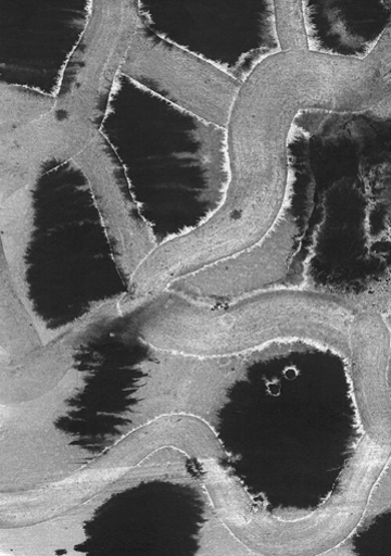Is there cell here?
Returning <instances> with one entry per match:
<instances>
[{"label":"cell","mask_w":391,"mask_h":556,"mask_svg":"<svg viewBox=\"0 0 391 556\" xmlns=\"http://www.w3.org/2000/svg\"><path fill=\"white\" fill-rule=\"evenodd\" d=\"M302 109L288 96L241 81L226 125L228 182L213 215L156 248L127 282L144 302L177 280L260 242L281 218L288 187V141Z\"/></svg>","instance_id":"6da1fadb"},{"label":"cell","mask_w":391,"mask_h":556,"mask_svg":"<svg viewBox=\"0 0 391 556\" xmlns=\"http://www.w3.org/2000/svg\"><path fill=\"white\" fill-rule=\"evenodd\" d=\"M355 299L304 289H268L217 304L165 290L138 308L128 331L148 348L200 357L244 355L302 343L346 363Z\"/></svg>","instance_id":"7a4b0ae2"},{"label":"cell","mask_w":391,"mask_h":556,"mask_svg":"<svg viewBox=\"0 0 391 556\" xmlns=\"http://www.w3.org/2000/svg\"><path fill=\"white\" fill-rule=\"evenodd\" d=\"M391 451L362 435L328 497L303 516L269 511L218 459H200L201 496L253 553L318 556L341 546L364 522Z\"/></svg>","instance_id":"3957f363"},{"label":"cell","mask_w":391,"mask_h":556,"mask_svg":"<svg viewBox=\"0 0 391 556\" xmlns=\"http://www.w3.org/2000/svg\"><path fill=\"white\" fill-rule=\"evenodd\" d=\"M252 365L245 354L200 357L149 348L148 358L130 367L140 374L127 389L133 403L121 413L108 414L124 421L111 440L175 415L197 417L217 429L231 390L247 380Z\"/></svg>","instance_id":"277c9868"},{"label":"cell","mask_w":391,"mask_h":556,"mask_svg":"<svg viewBox=\"0 0 391 556\" xmlns=\"http://www.w3.org/2000/svg\"><path fill=\"white\" fill-rule=\"evenodd\" d=\"M143 23L140 0H91L86 27L61 76L55 110L101 125Z\"/></svg>","instance_id":"5b68a950"},{"label":"cell","mask_w":391,"mask_h":556,"mask_svg":"<svg viewBox=\"0 0 391 556\" xmlns=\"http://www.w3.org/2000/svg\"><path fill=\"white\" fill-rule=\"evenodd\" d=\"M122 75L150 93L214 127L226 128L239 91L226 72L141 26Z\"/></svg>","instance_id":"8992f818"},{"label":"cell","mask_w":391,"mask_h":556,"mask_svg":"<svg viewBox=\"0 0 391 556\" xmlns=\"http://www.w3.org/2000/svg\"><path fill=\"white\" fill-rule=\"evenodd\" d=\"M188 456L173 447L157 451L127 477L86 504L68 513L36 523L0 528V556H52L60 551L77 552L88 540L87 525L113 496L146 482L165 481L187 485L194 476L189 471Z\"/></svg>","instance_id":"52a82bcc"},{"label":"cell","mask_w":391,"mask_h":556,"mask_svg":"<svg viewBox=\"0 0 391 556\" xmlns=\"http://www.w3.org/2000/svg\"><path fill=\"white\" fill-rule=\"evenodd\" d=\"M86 177L113 255L127 282L156 248L152 231L130 199L121 169L99 130L73 161Z\"/></svg>","instance_id":"ba28073f"},{"label":"cell","mask_w":391,"mask_h":556,"mask_svg":"<svg viewBox=\"0 0 391 556\" xmlns=\"http://www.w3.org/2000/svg\"><path fill=\"white\" fill-rule=\"evenodd\" d=\"M295 236L294 222L281 217L256 244L177 280L167 290L207 302L268 290L287 277Z\"/></svg>","instance_id":"9c48e42d"},{"label":"cell","mask_w":391,"mask_h":556,"mask_svg":"<svg viewBox=\"0 0 391 556\" xmlns=\"http://www.w3.org/2000/svg\"><path fill=\"white\" fill-rule=\"evenodd\" d=\"M101 125L56 110L0 135V198L34 189L52 163L73 162Z\"/></svg>","instance_id":"30bf717a"},{"label":"cell","mask_w":391,"mask_h":556,"mask_svg":"<svg viewBox=\"0 0 391 556\" xmlns=\"http://www.w3.org/2000/svg\"><path fill=\"white\" fill-rule=\"evenodd\" d=\"M124 317L123 295L110 299L62 327L56 338L21 363L0 368V404L31 401L55 389L77 367L86 343Z\"/></svg>","instance_id":"8fae6325"},{"label":"cell","mask_w":391,"mask_h":556,"mask_svg":"<svg viewBox=\"0 0 391 556\" xmlns=\"http://www.w3.org/2000/svg\"><path fill=\"white\" fill-rule=\"evenodd\" d=\"M83 435L56 425L0 431V492H25L63 481L100 454Z\"/></svg>","instance_id":"7c38bea8"},{"label":"cell","mask_w":391,"mask_h":556,"mask_svg":"<svg viewBox=\"0 0 391 556\" xmlns=\"http://www.w3.org/2000/svg\"><path fill=\"white\" fill-rule=\"evenodd\" d=\"M173 447L189 458H228L216 429L206 421L185 415L167 416L144 424L123 435L86 467L110 476L126 477L133 469L160 450Z\"/></svg>","instance_id":"4fadbf2b"},{"label":"cell","mask_w":391,"mask_h":556,"mask_svg":"<svg viewBox=\"0 0 391 556\" xmlns=\"http://www.w3.org/2000/svg\"><path fill=\"white\" fill-rule=\"evenodd\" d=\"M62 332L50 330L20 292L5 254L0 256V368L11 367Z\"/></svg>","instance_id":"5bb4252c"},{"label":"cell","mask_w":391,"mask_h":556,"mask_svg":"<svg viewBox=\"0 0 391 556\" xmlns=\"http://www.w3.org/2000/svg\"><path fill=\"white\" fill-rule=\"evenodd\" d=\"M93 370L74 368L52 391L31 401L0 404V431H18L56 425L79 407L73 402L86 390Z\"/></svg>","instance_id":"9a60e30c"},{"label":"cell","mask_w":391,"mask_h":556,"mask_svg":"<svg viewBox=\"0 0 391 556\" xmlns=\"http://www.w3.org/2000/svg\"><path fill=\"white\" fill-rule=\"evenodd\" d=\"M0 213L2 252L20 292L28 300L25 256L34 231L33 190H21L11 197L0 198Z\"/></svg>","instance_id":"2e32d148"},{"label":"cell","mask_w":391,"mask_h":556,"mask_svg":"<svg viewBox=\"0 0 391 556\" xmlns=\"http://www.w3.org/2000/svg\"><path fill=\"white\" fill-rule=\"evenodd\" d=\"M55 108V96L3 81L0 86V135L30 124Z\"/></svg>","instance_id":"e0dca14e"},{"label":"cell","mask_w":391,"mask_h":556,"mask_svg":"<svg viewBox=\"0 0 391 556\" xmlns=\"http://www.w3.org/2000/svg\"><path fill=\"white\" fill-rule=\"evenodd\" d=\"M203 522L198 533L197 555H253V553L225 526L205 501Z\"/></svg>","instance_id":"ac0fdd59"},{"label":"cell","mask_w":391,"mask_h":556,"mask_svg":"<svg viewBox=\"0 0 391 556\" xmlns=\"http://www.w3.org/2000/svg\"><path fill=\"white\" fill-rule=\"evenodd\" d=\"M280 50L308 49L303 0H273Z\"/></svg>","instance_id":"d6986e66"},{"label":"cell","mask_w":391,"mask_h":556,"mask_svg":"<svg viewBox=\"0 0 391 556\" xmlns=\"http://www.w3.org/2000/svg\"><path fill=\"white\" fill-rule=\"evenodd\" d=\"M363 437L391 451V396L380 397L357 415Z\"/></svg>","instance_id":"ffe728a7"},{"label":"cell","mask_w":391,"mask_h":556,"mask_svg":"<svg viewBox=\"0 0 391 556\" xmlns=\"http://www.w3.org/2000/svg\"><path fill=\"white\" fill-rule=\"evenodd\" d=\"M391 508V458L383 469L371 494L364 522Z\"/></svg>","instance_id":"44dd1931"},{"label":"cell","mask_w":391,"mask_h":556,"mask_svg":"<svg viewBox=\"0 0 391 556\" xmlns=\"http://www.w3.org/2000/svg\"><path fill=\"white\" fill-rule=\"evenodd\" d=\"M388 382L391 388V352H390L389 364H388Z\"/></svg>","instance_id":"7402d4cb"}]
</instances>
